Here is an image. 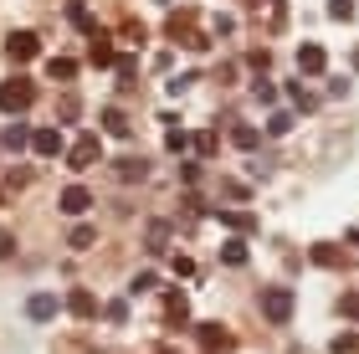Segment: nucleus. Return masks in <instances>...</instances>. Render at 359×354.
<instances>
[{"instance_id": "nucleus-1", "label": "nucleus", "mask_w": 359, "mask_h": 354, "mask_svg": "<svg viewBox=\"0 0 359 354\" xmlns=\"http://www.w3.org/2000/svg\"><path fill=\"white\" fill-rule=\"evenodd\" d=\"M31 103H36V83L31 77L15 72L11 83H0V114H26Z\"/></svg>"}, {"instance_id": "nucleus-2", "label": "nucleus", "mask_w": 359, "mask_h": 354, "mask_svg": "<svg viewBox=\"0 0 359 354\" xmlns=\"http://www.w3.org/2000/svg\"><path fill=\"white\" fill-rule=\"evenodd\" d=\"M292 308H298L292 287H262V318H267V324H287Z\"/></svg>"}, {"instance_id": "nucleus-3", "label": "nucleus", "mask_w": 359, "mask_h": 354, "mask_svg": "<svg viewBox=\"0 0 359 354\" xmlns=\"http://www.w3.org/2000/svg\"><path fill=\"white\" fill-rule=\"evenodd\" d=\"M170 36L180 41V46H190V52H205V36L195 31V11H170Z\"/></svg>"}, {"instance_id": "nucleus-4", "label": "nucleus", "mask_w": 359, "mask_h": 354, "mask_svg": "<svg viewBox=\"0 0 359 354\" xmlns=\"http://www.w3.org/2000/svg\"><path fill=\"white\" fill-rule=\"evenodd\" d=\"M6 57L15 62V67L36 62L41 57V36H36V31H11V36H6Z\"/></svg>"}, {"instance_id": "nucleus-5", "label": "nucleus", "mask_w": 359, "mask_h": 354, "mask_svg": "<svg viewBox=\"0 0 359 354\" xmlns=\"http://www.w3.org/2000/svg\"><path fill=\"white\" fill-rule=\"evenodd\" d=\"M97 159H103V139H97V134H83V139L67 149V165H72V170H93Z\"/></svg>"}, {"instance_id": "nucleus-6", "label": "nucleus", "mask_w": 359, "mask_h": 354, "mask_svg": "<svg viewBox=\"0 0 359 354\" xmlns=\"http://www.w3.org/2000/svg\"><path fill=\"white\" fill-rule=\"evenodd\" d=\"M195 344H201L205 354H226L231 349V334H226L221 324H195Z\"/></svg>"}, {"instance_id": "nucleus-7", "label": "nucleus", "mask_w": 359, "mask_h": 354, "mask_svg": "<svg viewBox=\"0 0 359 354\" xmlns=\"http://www.w3.org/2000/svg\"><path fill=\"white\" fill-rule=\"evenodd\" d=\"M323 67H329V52H323L318 41H303V46H298V72H303V77H318Z\"/></svg>"}, {"instance_id": "nucleus-8", "label": "nucleus", "mask_w": 359, "mask_h": 354, "mask_svg": "<svg viewBox=\"0 0 359 354\" xmlns=\"http://www.w3.org/2000/svg\"><path fill=\"white\" fill-rule=\"evenodd\" d=\"M57 205H62V216H83L88 205H93V190H88V185H67V190L57 196Z\"/></svg>"}, {"instance_id": "nucleus-9", "label": "nucleus", "mask_w": 359, "mask_h": 354, "mask_svg": "<svg viewBox=\"0 0 359 354\" xmlns=\"http://www.w3.org/2000/svg\"><path fill=\"white\" fill-rule=\"evenodd\" d=\"M26 318H31V324H52V318H57V298L52 293H31L26 298Z\"/></svg>"}, {"instance_id": "nucleus-10", "label": "nucleus", "mask_w": 359, "mask_h": 354, "mask_svg": "<svg viewBox=\"0 0 359 354\" xmlns=\"http://www.w3.org/2000/svg\"><path fill=\"white\" fill-rule=\"evenodd\" d=\"M31 149L41 159H57L62 154V128H36V134H31Z\"/></svg>"}, {"instance_id": "nucleus-11", "label": "nucleus", "mask_w": 359, "mask_h": 354, "mask_svg": "<svg viewBox=\"0 0 359 354\" xmlns=\"http://www.w3.org/2000/svg\"><path fill=\"white\" fill-rule=\"evenodd\" d=\"M88 62H93V67H113V62H118V52H113V41L103 36V31L88 36Z\"/></svg>"}, {"instance_id": "nucleus-12", "label": "nucleus", "mask_w": 359, "mask_h": 354, "mask_svg": "<svg viewBox=\"0 0 359 354\" xmlns=\"http://www.w3.org/2000/svg\"><path fill=\"white\" fill-rule=\"evenodd\" d=\"M221 216V226L231 231V236H247V231H257V216L252 211H216Z\"/></svg>"}, {"instance_id": "nucleus-13", "label": "nucleus", "mask_w": 359, "mask_h": 354, "mask_svg": "<svg viewBox=\"0 0 359 354\" xmlns=\"http://www.w3.org/2000/svg\"><path fill=\"white\" fill-rule=\"evenodd\" d=\"M67 313L72 318H93L97 313V298L88 293V287H72V293H67Z\"/></svg>"}, {"instance_id": "nucleus-14", "label": "nucleus", "mask_w": 359, "mask_h": 354, "mask_svg": "<svg viewBox=\"0 0 359 354\" xmlns=\"http://www.w3.org/2000/svg\"><path fill=\"white\" fill-rule=\"evenodd\" d=\"M113 175L128 185V180H144V175H149V165H144V154H128V159H113Z\"/></svg>"}, {"instance_id": "nucleus-15", "label": "nucleus", "mask_w": 359, "mask_h": 354, "mask_svg": "<svg viewBox=\"0 0 359 354\" xmlns=\"http://www.w3.org/2000/svg\"><path fill=\"white\" fill-rule=\"evenodd\" d=\"M165 247H170V221H149V231H144V252L159 257Z\"/></svg>"}, {"instance_id": "nucleus-16", "label": "nucleus", "mask_w": 359, "mask_h": 354, "mask_svg": "<svg viewBox=\"0 0 359 354\" xmlns=\"http://www.w3.org/2000/svg\"><path fill=\"white\" fill-rule=\"evenodd\" d=\"M103 134H113V139H128V134H134V123H128L123 108H103Z\"/></svg>"}, {"instance_id": "nucleus-17", "label": "nucleus", "mask_w": 359, "mask_h": 354, "mask_svg": "<svg viewBox=\"0 0 359 354\" xmlns=\"http://www.w3.org/2000/svg\"><path fill=\"white\" fill-rule=\"evenodd\" d=\"M221 262H226V267H247V241H241V236H226V241H221Z\"/></svg>"}, {"instance_id": "nucleus-18", "label": "nucleus", "mask_w": 359, "mask_h": 354, "mask_svg": "<svg viewBox=\"0 0 359 354\" xmlns=\"http://www.w3.org/2000/svg\"><path fill=\"white\" fill-rule=\"evenodd\" d=\"M231 144H236V149H247V154H252L257 144H262V128H257V123H236V128H231Z\"/></svg>"}, {"instance_id": "nucleus-19", "label": "nucleus", "mask_w": 359, "mask_h": 354, "mask_svg": "<svg viewBox=\"0 0 359 354\" xmlns=\"http://www.w3.org/2000/svg\"><path fill=\"white\" fill-rule=\"evenodd\" d=\"M165 318H170V324H190V298L185 293H170L165 298Z\"/></svg>"}, {"instance_id": "nucleus-20", "label": "nucleus", "mask_w": 359, "mask_h": 354, "mask_svg": "<svg viewBox=\"0 0 359 354\" xmlns=\"http://www.w3.org/2000/svg\"><path fill=\"white\" fill-rule=\"evenodd\" d=\"M46 77H52V83H72V77H77V62H72V57H52V62H46Z\"/></svg>"}, {"instance_id": "nucleus-21", "label": "nucleus", "mask_w": 359, "mask_h": 354, "mask_svg": "<svg viewBox=\"0 0 359 354\" xmlns=\"http://www.w3.org/2000/svg\"><path fill=\"white\" fill-rule=\"evenodd\" d=\"M67 15H72V26H77V31H88V36H97V21L88 15V6H83V0H72V6H67Z\"/></svg>"}, {"instance_id": "nucleus-22", "label": "nucleus", "mask_w": 359, "mask_h": 354, "mask_svg": "<svg viewBox=\"0 0 359 354\" xmlns=\"http://www.w3.org/2000/svg\"><path fill=\"white\" fill-rule=\"evenodd\" d=\"M93 241H97V231H93V226H72V231H67V247H72V252H88Z\"/></svg>"}, {"instance_id": "nucleus-23", "label": "nucleus", "mask_w": 359, "mask_h": 354, "mask_svg": "<svg viewBox=\"0 0 359 354\" xmlns=\"http://www.w3.org/2000/svg\"><path fill=\"white\" fill-rule=\"evenodd\" d=\"M308 257H313L318 267H339V262H344V257H339V247H329V241H318V247L308 252Z\"/></svg>"}, {"instance_id": "nucleus-24", "label": "nucleus", "mask_w": 359, "mask_h": 354, "mask_svg": "<svg viewBox=\"0 0 359 354\" xmlns=\"http://www.w3.org/2000/svg\"><path fill=\"white\" fill-rule=\"evenodd\" d=\"M6 149H31V128L26 123H11L6 128Z\"/></svg>"}, {"instance_id": "nucleus-25", "label": "nucleus", "mask_w": 359, "mask_h": 354, "mask_svg": "<svg viewBox=\"0 0 359 354\" xmlns=\"http://www.w3.org/2000/svg\"><path fill=\"white\" fill-rule=\"evenodd\" d=\"M165 149L185 154V149H190V134H185V128H175V123H170V128H165Z\"/></svg>"}, {"instance_id": "nucleus-26", "label": "nucleus", "mask_w": 359, "mask_h": 354, "mask_svg": "<svg viewBox=\"0 0 359 354\" xmlns=\"http://www.w3.org/2000/svg\"><path fill=\"white\" fill-rule=\"evenodd\" d=\"M339 313H344L349 324H359V287H349V293L339 298Z\"/></svg>"}, {"instance_id": "nucleus-27", "label": "nucleus", "mask_w": 359, "mask_h": 354, "mask_svg": "<svg viewBox=\"0 0 359 354\" xmlns=\"http://www.w3.org/2000/svg\"><path fill=\"white\" fill-rule=\"evenodd\" d=\"M113 67H118V83H123V88H134V77H139V62H134V57H118Z\"/></svg>"}, {"instance_id": "nucleus-28", "label": "nucleus", "mask_w": 359, "mask_h": 354, "mask_svg": "<svg viewBox=\"0 0 359 354\" xmlns=\"http://www.w3.org/2000/svg\"><path fill=\"white\" fill-rule=\"evenodd\" d=\"M329 21H354V0H329Z\"/></svg>"}, {"instance_id": "nucleus-29", "label": "nucleus", "mask_w": 359, "mask_h": 354, "mask_svg": "<svg viewBox=\"0 0 359 354\" xmlns=\"http://www.w3.org/2000/svg\"><path fill=\"white\" fill-rule=\"evenodd\" d=\"M190 144H195V154H201V159H210V154H216V134H210V128H205V134H195Z\"/></svg>"}, {"instance_id": "nucleus-30", "label": "nucleus", "mask_w": 359, "mask_h": 354, "mask_svg": "<svg viewBox=\"0 0 359 354\" xmlns=\"http://www.w3.org/2000/svg\"><path fill=\"white\" fill-rule=\"evenodd\" d=\"M287 128H292V114H272V118H267V134H272V139H283Z\"/></svg>"}, {"instance_id": "nucleus-31", "label": "nucleus", "mask_w": 359, "mask_h": 354, "mask_svg": "<svg viewBox=\"0 0 359 354\" xmlns=\"http://www.w3.org/2000/svg\"><path fill=\"white\" fill-rule=\"evenodd\" d=\"M103 313H108V324H128V303H123V298H113Z\"/></svg>"}, {"instance_id": "nucleus-32", "label": "nucleus", "mask_w": 359, "mask_h": 354, "mask_svg": "<svg viewBox=\"0 0 359 354\" xmlns=\"http://www.w3.org/2000/svg\"><path fill=\"white\" fill-rule=\"evenodd\" d=\"M247 62L257 67V77H262V72L272 67V52H267V46H257V52H247Z\"/></svg>"}, {"instance_id": "nucleus-33", "label": "nucleus", "mask_w": 359, "mask_h": 354, "mask_svg": "<svg viewBox=\"0 0 359 354\" xmlns=\"http://www.w3.org/2000/svg\"><path fill=\"white\" fill-rule=\"evenodd\" d=\"M252 93H257V98H262V103H267V108H272V103H277V88H272V83H267V77H257V83H252Z\"/></svg>"}, {"instance_id": "nucleus-34", "label": "nucleus", "mask_w": 359, "mask_h": 354, "mask_svg": "<svg viewBox=\"0 0 359 354\" xmlns=\"http://www.w3.org/2000/svg\"><path fill=\"white\" fill-rule=\"evenodd\" d=\"M334 354H359V334H339V339H334Z\"/></svg>"}, {"instance_id": "nucleus-35", "label": "nucleus", "mask_w": 359, "mask_h": 354, "mask_svg": "<svg viewBox=\"0 0 359 354\" xmlns=\"http://www.w3.org/2000/svg\"><path fill=\"white\" fill-rule=\"evenodd\" d=\"M149 287H154V272H139V278H134V282H128V293H134V298H139V293H149Z\"/></svg>"}, {"instance_id": "nucleus-36", "label": "nucleus", "mask_w": 359, "mask_h": 354, "mask_svg": "<svg viewBox=\"0 0 359 354\" xmlns=\"http://www.w3.org/2000/svg\"><path fill=\"white\" fill-rule=\"evenodd\" d=\"M287 98L298 103V108H313V93H303V83H292V88H287Z\"/></svg>"}, {"instance_id": "nucleus-37", "label": "nucleus", "mask_w": 359, "mask_h": 354, "mask_svg": "<svg viewBox=\"0 0 359 354\" xmlns=\"http://www.w3.org/2000/svg\"><path fill=\"white\" fill-rule=\"evenodd\" d=\"M57 114H62V118H67V123L77 118V98H72V93H67V98H62V103H57Z\"/></svg>"}, {"instance_id": "nucleus-38", "label": "nucleus", "mask_w": 359, "mask_h": 354, "mask_svg": "<svg viewBox=\"0 0 359 354\" xmlns=\"http://www.w3.org/2000/svg\"><path fill=\"white\" fill-rule=\"evenodd\" d=\"M11 252H15V236H11V231H0V262H6Z\"/></svg>"}, {"instance_id": "nucleus-39", "label": "nucleus", "mask_w": 359, "mask_h": 354, "mask_svg": "<svg viewBox=\"0 0 359 354\" xmlns=\"http://www.w3.org/2000/svg\"><path fill=\"white\" fill-rule=\"evenodd\" d=\"M349 62H354V72H359V46H354V57H349Z\"/></svg>"}, {"instance_id": "nucleus-40", "label": "nucleus", "mask_w": 359, "mask_h": 354, "mask_svg": "<svg viewBox=\"0 0 359 354\" xmlns=\"http://www.w3.org/2000/svg\"><path fill=\"white\" fill-rule=\"evenodd\" d=\"M349 241H354V247H359V226H354V231H349Z\"/></svg>"}, {"instance_id": "nucleus-41", "label": "nucleus", "mask_w": 359, "mask_h": 354, "mask_svg": "<svg viewBox=\"0 0 359 354\" xmlns=\"http://www.w3.org/2000/svg\"><path fill=\"white\" fill-rule=\"evenodd\" d=\"M0 200H6V190H0Z\"/></svg>"}]
</instances>
